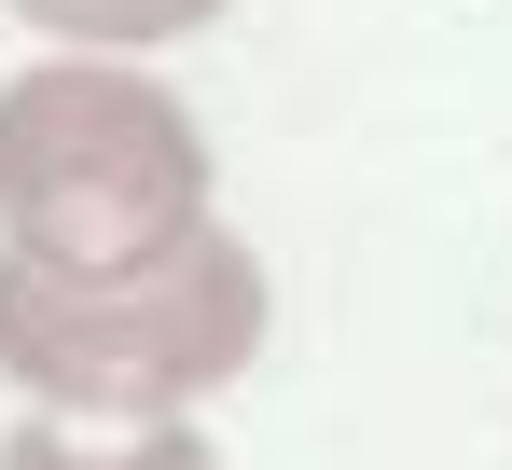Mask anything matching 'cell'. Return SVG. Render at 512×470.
<instances>
[{
    "label": "cell",
    "mask_w": 512,
    "mask_h": 470,
    "mask_svg": "<svg viewBox=\"0 0 512 470\" xmlns=\"http://www.w3.org/2000/svg\"><path fill=\"white\" fill-rule=\"evenodd\" d=\"M263 360V263L208 222L153 277H42L0 249V374L56 415H180Z\"/></svg>",
    "instance_id": "cell-2"
},
{
    "label": "cell",
    "mask_w": 512,
    "mask_h": 470,
    "mask_svg": "<svg viewBox=\"0 0 512 470\" xmlns=\"http://www.w3.org/2000/svg\"><path fill=\"white\" fill-rule=\"evenodd\" d=\"M28 28H56V42H84V56H125V42H180V28H208L222 0H14Z\"/></svg>",
    "instance_id": "cell-4"
},
{
    "label": "cell",
    "mask_w": 512,
    "mask_h": 470,
    "mask_svg": "<svg viewBox=\"0 0 512 470\" xmlns=\"http://www.w3.org/2000/svg\"><path fill=\"white\" fill-rule=\"evenodd\" d=\"M208 235V139L167 83L56 56L0 83V249L42 277H153Z\"/></svg>",
    "instance_id": "cell-1"
},
{
    "label": "cell",
    "mask_w": 512,
    "mask_h": 470,
    "mask_svg": "<svg viewBox=\"0 0 512 470\" xmlns=\"http://www.w3.org/2000/svg\"><path fill=\"white\" fill-rule=\"evenodd\" d=\"M0 470H222L180 415H153V429H70V415H28L14 443H0Z\"/></svg>",
    "instance_id": "cell-3"
}]
</instances>
